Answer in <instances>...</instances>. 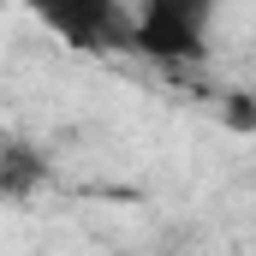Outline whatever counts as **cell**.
Returning <instances> with one entry per match:
<instances>
[{
    "label": "cell",
    "mask_w": 256,
    "mask_h": 256,
    "mask_svg": "<svg viewBox=\"0 0 256 256\" xmlns=\"http://www.w3.org/2000/svg\"><path fill=\"white\" fill-rule=\"evenodd\" d=\"M42 155L36 149H24V143H6L0 149V196H30L36 185H42Z\"/></svg>",
    "instance_id": "cell-3"
},
{
    "label": "cell",
    "mask_w": 256,
    "mask_h": 256,
    "mask_svg": "<svg viewBox=\"0 0 256 256\" xmlns=\"http://www.w3.org/2000/svg\"><path fill=\"white\" fill-rule=\"evenodd\" d=\"M66 48H84V54H102V48H120L126 42V6L120 0H24Z\"/></svg>",
    "instance_id": "cell-2"
},
{
    "label": "cell",
    "mask_w": 256,
    "mask_h": 256,
    "mask_svg": "<svg viewBox=\"0 0 256 256\" xmlns=\"http://www.w3.org/2000/svg\"><path fill=\"white\" fill-rule=\"evenodd\" d=\"M208 18L214 0H143V12L126 24V42L161 66H185L208 48Z\"/></svg>",
    "instance_id": "cell-1"
}]
</instances>
